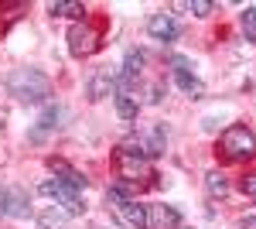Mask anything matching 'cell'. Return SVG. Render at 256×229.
I'll use <instances>...</instances> for the list:
<instances>
[{
  "instance_id": "1",
  "label": "cell",
  "mask_w": 256,
  "mask_h": 229,
  "mask_svg": "<svg viewBox=\"0 0 256 229\" xmlns=\"http://www.w3.org/2000/svg\"><path fill=\"white\" fill-rule=\"evenodd\" d=\"M7 89L20 103H44L52 96V79L38 69H14L7 76Z\"/></svg>"
},
{
  "instance_id": "2",
  "label": "cell",
  "mask_w": 256,
  "mask_h": 229,
  "mask_svg": "<svg viewBox=\"0 0 256 229\" xmlns=\"http://www.w3.org/2000/svg\"><path fill=\"white\" fill-rule=\"evenodd\" d=\"M110 202L116 205V219L126 229H150V219H147V209L140 205L137 198L123 195L120 188H110Z\"/></svg>"
},
{
  "instance_id": "3",
  "label": "cell",
  "mask_w": 256,
  "mask_h": 229,
  "mask_svg": "<svg viewBox=\"0 0 256 229\" xmlns=\"http://www.w3.org/2000/svg\"><path fill=\"white\" fill-rule=\"evenodd\" d=\"M41 195H48V198H55L62 209H65V215H82L86 212V205H82V191L68 188L65 181H58V178H44L38 185Z\"/></svg>"
},
{
  "instance_id": "4",
  "label": "cell",
  "mask_w": 256,
  "mask_h": 229,
  "mask_svg": "<svg viewBox=\"0 0 256 229\" xmlns=\"http://www.w3.org/2000/svg\"><path fill=\"white\" fill-rule=\"evenodd\" d=\"M222 154L232 157V161H246V157H256V137L246 130V127H229L222 134Z\"/></svg>"
},
{
  "instance_id": "5",
  "label": "cell",
  "mask_w": 256,
  "mask_h": 229,
  "mask_svg": "<svg viewBox=\"0 0 256 229\" xmlns=\"http://www.w3.org/2000/svg\"><path fill=\"white\" fill-rule=\"evenodd\" d=\"M99 48V31L89 24H72L68 28V52L76 58H86Z\"/></svg>"
},
{
  "instance_id": "6",
  "label": "cell",
  "mask_w": 256,
  "mask_h": 229,
  "mask_svg": "<svg viewBox=\"0 0 256 229\" xmlns=\"http://www.w3.org/2000/svg\"><path fill=\"white\" fill-rule=\"evenodd\" d=\"M31 209V198H28V191L24 188H0V215H28Z\"/></svg>"
},
{
  "instance_id": "7",
  "label": "cell",
  "mask_w": 256,
  "mask_h": 229,
  "mask_svg": "<svg viewBox=\"0 0 256 229\" xmlns=\"http://www.w3.org/2000/svg\"><path fill=\"white\" fill-rule=\"evenodd\" d=\"M134 147H137L144 157H158V154H164V147H168V134H164V127H150L147 134H140Z\"/></svg>"
},
{
  "instance_id": "8",
  "label": "cell",
  "mask_w": 256,
  "mask_h": 229,
  "mask_svg": "<svg viewBox=\"0 0 256 229\" xmlns=\"http://www.w3.org/2000/svg\"><path fill=\"white\" fill-rule=\"evenodd\" d=\"M171 65H174V82H178V89H181V93H188V96H202V82H198V76L192 72L188 58H174Z\"/></svg>"
},
{
  "instance_id": "9",
  "label": "cell",
  "mask_w": 256,
  "mask_h": 229,
  "mask_svg": "<svg viewBox=\"0 0 256 229\" xmlns=\"http://www.w3.org/2000/svg\"><path fill=\"white\" fill-rule=\"evenodd\" d=\"M147 35L154 41H174L178 38V24H174V18L171 14H150V21H147Z\"/></svg>"
},
{
  "instance_id": "10",
  "label": "cell",
  "mask_w": 256,
  "mask_h": 229,
  "mask_svg": "<svg viewBox=\"0 0 256 229\" xmlns=\"http://www.w3.org/2000/svg\"><path fill=\"white\" fill-rule=\"evenodd\" d=\"M110 93H116V76L110 69H99L89 82V99H106Z\"/></svg>"
},
{
  "instance_id": "11",
  "label": "cell",
  "mask_w": 256,
  "mask_h": 229,
  "mask_svg": "<svg viewBox=\"0 0 256 229\" xmlns=\"http://www.w3.org/2000/svg\"><path fill=\"white\" fill-rule=\"evenodd\" d=\"M48 168H52L55 174H62L58 181H65L68 188H76V191H86V185H89V181H86V178H82L76 168H68L65 161H55V157H52V161H48Z\"/></svg>"
},
{
  "instance_id": "12",
  "label": "cell",
  "mask_w": 256,
  "mask_h": 229,
  "mask_svg": "<svg viewBox=\"0 0 256 229\" xmlns=\"http://www.w3.org/2000/svg\"><path fill=\"white\" fill-rule=\"evenodd\" d=\"M147 219H150L154 229H178L181 226V215L171 205H154V212H147Z\"/></svg>"
},
{
  "instance_id": "13",
  "label": "cell",
  "mask_w": 256,
  "mask_h": 229,
  "mask_svg": "<svg viewBox=\"0 0 256 229\" xmlns=\"http://www.w3.org/2000/svg\"><path fill=\"white\" fill-rule=\"evenodd\" d=\"M38 229H68V215L55 205H48L38 212Z\"/></svg>"
},
{
  "instance_id": "14",
  "label": "cell",
  "mask_w": 256,
  "mask_h": 229,
  "mask_svg": "<svg viewBox=\"0 0 256 229\" xmlns=\"http://www.w3.org/2000/svg\"><path fill=\"white\" fill-rule=\"evenodd\" d=\"M48 14L52 18H72L79 24V18H86V7L82 4H65V0H52L48 4Z\"/></svg>"
},
{
  "instance_id": "15",
  "label": "cell",
  "mask_w": 256,
  "mask_h": 229,
  "mask_svg": "<svg viewBox=\"0 0 256 229\" xmlns=\"http://www.w3.org/2000/svg\"><path fill=\"white\" fill-rule=\"evenodd\" d=\"M205 188H208L212 198H226V195H229V178L222 171H208L205 174Z\"/></svg>"
},
{
  "instance_id": "16",
  "label": "cell",
  "mask_w": 256,
  "mask_h": 229,
  "mask_svg": "<svg viewBox=\"0 0 256 229\" xmlns=\"http://www.w3.org/2000/svg\"><path fill=\"white\" fill-rule=\"evenodd\" d=\"M137 110H140V103L134 99L130 93H116V113H120V120H137Z\"/></svg>"
},
{
  "instance_id": "17",
  "label": "cell",
  "mask_w": 256,
  "mask_h": 229,
  "mask_svg": "<svg viewBox=\"0 0 256 229\" xmlns=\"http://www.w3.org/2000/svg\"><path fill=\"white\" fill-rule=\"evenodd\" d=\"M140 69H144V52H126V62H123V76L137 79Z\"/></svg>"
},
{
  "instance_id": "18",
  "label": "cell",
  "mask_w": 256,
  "mask_h": 229,
  "mask_svg": "<svg viewBox=\"0 0 256 229\" xmlns=\"http://www.w3.org/2000/svg\"><path fill=\"white\" fill-rule=\"evenodd\" d=\"M242 31H246V38L256 45V7H246V11H242Z\"/></svg>"
},
{
  "instance_id": "19",
  "label": "cell",
  "mask_w": 256,
  "mask_h": 229,
  "mask_svg": "<svg viewBox=\"0 0 256 229\" xmlns=\"http://www.w3.org/2000/svg\"><path fill=\"white\" fill-rule=\"evenodd\" d=\"M188 11H192L195 18H205V14L212 11V4H208V0H192V4H188Z\"/></svg>"
},
{
  "instance_id": "20",
  "label": "cell",
  "mask_w": 256,
  "mask_h": 229,
  "mask_svg": "<svg viewBox=\"0 0 256 229\" xmlns=\"http://www.w3.org/2000/svg\"><path fill=\"white\" fill-rule=\"evenodd\" d=\"M55 120H58V106H48L41 116V127H55Z\"/></svg>"
},
{
  "instance_id": "21",
  "label": "cell",
  "mask_w": 256,
  "mask_h": 229,
  "mask_svg": "<svg viewBox=\"0 0 256 229\" xmlns=\"http://www.w3.org/2000/svg\"><path fill=\"white\" fill-rule=\"evenodd\" d=\"M160 99H164V86L154 82V86H150V103H160Z\"/></svg>"
},
{
  "instance_id": "22",
  "label": "cell",
  "mask_w": 256,
  "mask_h": 229,
  "mask_svg": "<svg viewBox=\"0 0 256 229\" xmlns=\"http://www.w3.org/2000/svg\"><path fill=\"white\" fill-rule=\"evenodd\" d=\"M242 229H256V212H250V215H242Z\"/></svg>"
},
{
  "instance_id": "23",
  "label": "cell",
  "mask_w": 256,
  "mask_h": 229,
  "mask_svg": "<svg viewBox=\"0 0 256 229\" xmlns=\"http://www.w3.org/2000/svg\"><path fill=\"white\" fill-rule=\"evenodd\" d=\"M242 188H246V191H256V174H250V178L242 181Z\"/></svg>"
}]
</instances>
